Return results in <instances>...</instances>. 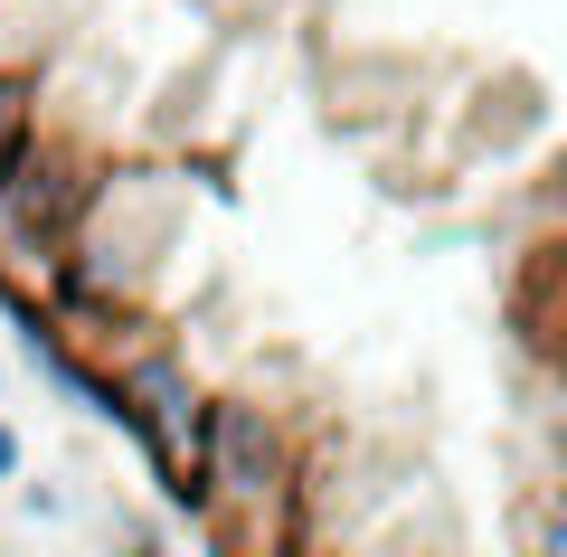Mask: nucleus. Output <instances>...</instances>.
Here are the masks:
<instances>
[{
  "instance_id": "1",
  "label": "nucleus",
  "mask_w": 567,
  "mask_h": 557,
  "mask_svg": "<svg viewBox=\"0 0 567 557\" xmlns=\"http://www.w3.org/2000/svg\"><path fill=\"white\" fill-rule=\"evenodd\" d=\"M312 454L265 398H218L208 416V538H293Z\"/></svg>"
},
{
  "instance_id": "2",
  "label": "nucleus",
  "mask_w": 567,
  "mask_h": 557,
  "mask_svg": "<svg viewBox=\"0 0 567 557\" xmlns=\"http://www.w3.org/2000/svg\"><path fill=\"white\" fill-rule=\"evenodd\" d=\"M39 95H48V85H39V66H0V142H20L29 123L48 114Z\"/></svg>"
},
{
  "instance_id": "3",
  "label": "nucleus",
  "mask_w": 567,
  "mask_h": 557,
  "mask_svg": "<svg viewBox=\"0 0 567 557\" xmlns=\"http://www.w3.org/2000/svg\"><path fill=\"white\" fill-rule=\"evenodd\" d=\"M520 529H529V548H539V557H567V482H548V492L529 501Z\"/></svg>"
},
{
  "instance_id": "4",
  "label": "nucleus",
  "mask_w": 567,
  "mask_h": 557,
  "mask_svg": "<svg viewBox=\"0 0 567 557\" xmlns=\"http://www.w3.org/2000/svg\"><path fill=\"white\" fill-rule=\"evenodd\" d=\"M29 473V435H20V425H10V416H0V492H10V482H20Z\"/></svg>"
},
{
  "instance_id": "5",
  "label": "nucleus",
  "mask_w": 567,
  "mask_h": 557,
  "mask_svg": "<svg viewBox=\"0 0 567 557\" xmlns=\"http://www.w3.org/2000/svg\"><path fill=\"white\" fill-rule=\"evenodd\" d=\"M548 265H558V275H567V246H548ZM558 331H567V321H558Z\"/></svg>"
},
{
  "instance_id": "6",
  "label": "nucleus",
  "mask_w": 567,
  "mask_h": 557,
  "mask_svg": "<svg viewBox=\"0 0 567 557\" xmlns=\"http://www.w3.org/2000/svg\"><path fill=\"white\" fill-rule=\"evenodd\" d=\"M0 171H10V142H0Z\"/></svg>"
}]
</instances>
